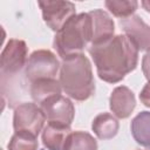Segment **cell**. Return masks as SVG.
<instances>
[{"mask_svg": "<svg viewBox=\"0 0 150 150\" xmlns=\"http://www.w3.org/2000/svg\"><path fill=\"white\" fill-rule=\"evenodd\" d=\"M139 100L145 107L150 108V81L143 87V89L139 94Z\"/></svg>", "mask_w": 150, "mask_h": 150, "instance_id": "19", "label": "cell"}, {"mask_svg": "<svg viewBox=\"0 0 150 150\" xmlns=\"http://www.w3.org/2000/svg\"><path fill=\"white\" fill-rule=\"evenodd\" d=\"M46 116L40 107L35 103H21L14 110L13 127L15 132L23 131L38 136L41 131Z\"/></svg>", "mask_w": 150, "mask_h": 150, "instance_id": "5", "label": "cell"}, {"mask_svg": "<svg viewBox=\"0 0 150 150\" xmlns=\"http://www.w3.org/2000/svg\"><path fill=\"white\" fill-rule=\"evenodd\" d=\"M142 70L144 76L150 81V49L145 53L142 60Z\"/></svg>", "mask_w": 150, "mask_h": 150, "instance_id": "20", "label": "cell"}, {"mask_svg": "<svg viewBox=\"0 0 150 150\" xmlns=\"http://www.w3.org/2000/svg\"><path fill=\"white\" fill-rule=\"evenodd\" d=\"M134 139L144 148L150 149V111H141L131 121Z\"/></svg>", "mask_w": 150, "mask_h": 150, "instance_id": "14", "label": "cell"}, {"mask_svg": "<svg viewBox=\"0 0 150 150\" xmlns=\"http://www.w3.org/2000/svg\"><path fill=\"white\" fill-rule=\"evenodd\" d=\"M27 46L25 41L18 39H11L1 53L0 59V73L1 80L16 75L23 66H26Z\"/></svg>", "mask_w": 150, "mask_h": 150, "instance_id": "6", "label": "cell"}, {"mask_svg": "<svg viewBox=\"0 0 150 150\" xmlns=\"http://www.w3.org/2000/svg\"><path fill=\"white\" fill-rule=\"evenodd\" d=\"M93 25L89 13L73 16L54 38V48L64 60L82 54V50L91 42Z\"/></svg>", "mask_w": 150, "mask_h": 150, "instance_id": "3", "label": "cell"}, {"mask_svg": "<svg viewBox=\"0 0 150 150\" xmlns=\"http://www.w3.org/2000/svg\"><path fill=\"white\" fill-rule=\"evenodd\" d=\"M138 4L135 0L131 1H116V0H108L105 1V7L117 18L125 19L131 16V14L136 11Z\"/></svg>", "mask_w": 150, "mask_h": 150, "instance_id": "18", "label": "cell"}, {"mask_svg": "<svg viewBox=\"0 0 150 150\" xmlns=\"http://www.w3.org/2000/svg\"><path fill=\"white\" fill-rule=\"evenodd\" d=\"M118 122L117 120L108 114V112H102L97 115L91 124L93 131L100 139H109L112 138L117 131H118Z\"/></svg>", "mask_w": 150, "mask_h": 150, "instance_id": "15", "label": "cell"}, {"mask_svg": "<svg viewBox=\"0 0 150 150\" xmlns=\"http://www.w3.org/2000/svg\"><path fill=\"white\" fill-rule=\"evenodd\" d=\"M60 63L56 56L47 49H39L30 54L25 67V76L32 84L39 80L54 79Z\"/></svg>", "mask_w": 150, "mask_h": 150, "instance_id": "4", "label": "cell"}, {"mask_svg": "<svg viewBox=\"0 0 150 150\" xmlns=\"http://www.w3.org/2000/svg\"><path fill=\"white\" fill-rule=\"evenodd\" d=\"M93 25V39L91 45H101L107 42L114 36V21L107 12L102 9H94L89 12Z\"/></svg>", "mask_w": 150, "mask_h": 150, "instance_id": "10", "label": "cell"}, {"mask_svg": "<svg viewBox=\"0 0 150 150\" xmlns=\"http://www.w3.org/2000/svg\"><path fill=\"white\" fill-rule=\"evenodd\" d=\"M142 6L144 7V9H145L148 13H150V0H144V1H142Z\"/></svg>", "mask_w": 150, "mask_h": 150, "instance_id": "21", "label": "cell"}, {"mask_svg": "<svg viewBox=\"0 0 150 150\" xmlns=\"http://www.w3.org/2000/svg\"><path fill=\"white\" fill-rule=\"evenodd\" d=\"M48 122H54L70 127L75 109L71 101L62 95H54L40 104Z\"/></svg>", "mask_w": 150, "mask_h": 150, "instance_id": "8", "label": "cell"}, {"mask_svg": "<svg viewBox=\"0 0 150 150\" xmlns=\"http://www.w3.org/2000/svg\"><path fill=\"white\" fill-rule=\"evenodd\" d=\"M70 127L48 122L42 131V142L48 150H64L68 136L70 135Z\"/></svg>", "mask_w": 150, "mask_h": 150, "instance_id": "12", "label": "cell"}, {"mask_svg": "<svg viewBox=\"0 0 150 150\" xmlns=\"http://www.w3.org/2000/svg\"><path fill=\"white\" fill-rule=\"evenodd\" d=\"M42 9V18L47 26L59 32L73 16H75V5L70 1H39Z\"/></svg>", "mask_w": 150, "mask_h": 150, "instance_id": "7", "label": "cell"}, {"mask_svg": "<svg viewBox=\"0 0 150 150\" xmlns=\"http://www.w3.org/2000/svg\"><path fill=\"white\" fill-rule=\"evenodd\" d=\"M60 84L63 91L76 101L88 100L95 91L91 64L83 54L64 59L60 70Z\"/></svg>", "mask_w": 150, "mask_h": 150, "instance_id": "2", "label": "cell"}, {"mask_svg": "<svg viewBox=\"0 0 150 150\" xmlns=\"http://www.w3.org/2000/svg\"><path fill=\"white\" fill-rule=\"evenodd\" d=\"M110 109L118 118H127L130 116L136 105L134 93L124 86L115 88L110 95Z\"/></svg>", "mask_w": 150, "mask_h": 150, "instance_id": "11", "label": "cell"}, {"mask_svg": "<svg viewBox=\"0 0 150 150\" xmlns=\"http://www.w3.org/2000/svg\"><path fill=\"white\" fill-rule=\"evenodd\" d=\"M38 146L36 136L23 131L15 132L8 143V150H38Z\"/></svg>", "mask_w": 150, "mask_h": 150, "instance_id": "17", "label": "cell"}, {"mask_svg": "<svg viewBox=\"0 0 150 150\" xmlns=\"http://www.w3.org/2000/svg\"><path fill=\"white\" fill-rule=\"evenodd\" d=\"M62 87L60 84V81H56L55 79H46V80H39L30 84L29 91L30 96L34 100L35 103L41 104L47 98L54 96V95H61Z\"/></svg>", "mask_w": 150, "mask_h": 150, "instance_id": "13", "label": "cell"}, {"mask_svg": "<svg viewBox=\"0 0 150 150\" xmlns=\"http://www.w3.org/2000/svg\"><path fill=\"white\" fill-rule=\"evenodd\" d=\"M64 150H97V143L88 132L73 131L67 138Z\"/></svg>", "mask_w": 150, "mask_h": 150, "instance_id": "16", "label": "cell"}, {"mask_svg": "<svg viewBox=\"0 0 150 150\" xmlns=\"http://www.w3.org/2000/svg\"><path fill=\"white\" fill-rule=\"evenodd\" d=\"M91 55L101 80L116 83L132 71L138 61V49L125 35L112 36L101 45H90Z\"/></svg>", "mask_w": 150, "mask_h": 150, "instance_id": "1", "label": "cell"}, {"mask_svg": "<svg viewBox=\"0 0 150 150\" xmlns=\"http://www.w3.org/2000/svg\"><path fill=\"white\" fill-rule=\"evenodd\" d=\"M120 25L138 50L150 49V27L138 15L121 19Z\"/></svg>", "mask_w": 150, "mask_h": 150, "instance_id": "9", "label": "cell"}]
</instances>
